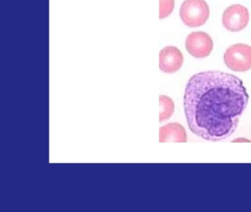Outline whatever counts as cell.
<instances>
[{"label": "cell", "instance_id": "9c48e42d", "mask_svg": "<svg viewBox=\"0 0 251 212\" xmlns=\"http://www.w3.org/2000/svg\"><path fill=\"white\" fill-rule=\"evenodd\" d=\"M175 7V0H160V19L170 16Z\"/></svg>", "mask_w": 251, "mask_h": 212}, {"label": "cell", "instance_id": "277c9868", "mask_svg": "<svg viewBox=\"0 0 251 212\" xmlns=\"http://www.w3.org/2000/svg\"><path fill=\"white\" fill-rule=\"evenodd\" d=\"M248 8L241 4H233L226 9L223 15V24L230 32H239L246 27L249 22Z\"/></svg>", "mask_w": 251, "mask_h": 212}, {"label": "cell", "instance_id": "5b68a950", "mask_svg": "<svg viewBox=\"0 0 251 212\" xmlns=\"http://www.w3.org/2000/svg\"><path fill=\"white\" fill-rule=\"evenodd\" d=\"M214 44L208 34L204 32H193L188 35L186 40V49L188 53L196 57H208L213 50Z\"/></svg>", "mask_w": 251, "mask_h": 212}, {"label": "cell", "instance_id": "8992f818", "mask_svg": "<svg viewBox=\"0 0 251 212\" xmlns=\"http://www.w3.org/2000/svg\"><path fill=\"white\" fill-rule=\"evenodd\" d=\"M183 56L176 47H166L159 53V68L165 73H174L181 68Z\"/></svg>", "mask_w": 251, "mask_h": 212}, {"label": "cell", "instance_id": "ba28073f", "mask_svg": "<svg viewBox=\"0 0 251 212\" xmlns=\"http://www.w3.org/2000/svg\"><path fill=\"white\" fill-rule=\"evenodd\" d=\"M160 122L167 120L174 113L175 106L173 100L165 95H160Z\"/></svg>", "mask_w": 251, "mask_h": 212}, {"label": "cell", "instance_id": "6da1fadb", "mask_svg": "<svg viewBox=\"0 0 251 212\" xmlns=\"http://www.w3.org/2000/svg\"><path fill=\"white\" fill-rule=\"evenodd\" d=\"M248 100L243 82L235 75L220 71L196 74L185 89L188 126L203 139H226L236 131Z\"/></svg>", "mask_w": 251, "mask_h": 212}, {"label": "cell", "instance_id": "3957f363", "mask_svg": "<svg viewBox=\"0 0 251 212\" xmlns=\"http://www.w3.org/2000/svg\"><path fill=\"white\" fill-rule=\"evenodd\" d=\"M226 66L234 72H247L251 69V47L236 44L227 49L224 54Z\"/></svg>", "mask_w": 251, "mask_h": 212}, {"label": "cell", "instance_id": "52a82bcc", "mask_svg": "<svg viewBox=\"0 0 251 212\" xmlns=\"http://www.w3.org/2000/svg\"><path fill=\"white\" fill-rule=\"evenodd\" d=\"M187 135L184 128L178 123H170L159 129V142H186Z\"/></svg>", "mask_w": 251, "mask_h": 212}, {"label": "cell", "instance_id": "7a4b0ae2", "mask_svg": "<svg viewBox=\"0 0 251 212\" xmlns=\"http://www.w3.org/2000/svg\"><path fill=\"white\" fill-rule=\"evenodd\" d=\"M209 15V7L205 0H185L180 6V19L189 27L202 26Z\"/></svg>", "mask_w": 251, "mask_h": 212}]
</instances>
